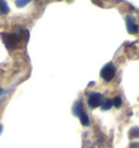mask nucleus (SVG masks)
<instances>
[{
	"mask_svg": "<svg viewBox=\"0 0 139 148\" xmlns=\"http://www.w3.org/2000/svg\"><path fill=\"white\" fill-rule=\"evenodd\" d=\"M126 27H127V31L130 34H137L139 32L138 24L135 22V18L132 14H129L126 18Z\"/></svg>",
	"mask_w": 139,
	"mask_h": 148,
	"instance_id": "4",
	"label": "nucleus"
},
{
	"mask_svg": "<svg viewBox=\"0 0 139 148\" xmlns=\"http://www.w3.org/2000/svg\"><path fill=\"white\" fill-rule=\"evenodd\" d=\"M112 101H113V106L115 107V108H121L122 103H123V101H122V98H121L120 96H116V97H114L113 99H112Z\"/></svg>",
	"mask_w": 139,
	"mask_h": 148,
	"instance_id": "10",
	"label": "nucleus"
},
{
	"mask_svg": "<svg viewBox=\"0 0 139 148\" xmlns=\"http://www.w3.org/2000/svg\"><path fill=\"white\" fill-rule=\"evenodd\" d=\"M78 118H79V120H80V123H82L84 126H87V125L90 124V122H89V118H88L87 113H86L85 111H83V112L80 113V116H79Z\"/></svg>",
	"mask_w": 139,
	"mask_h": 148,
	"instance_id": "6",
	"label": "nucleus"
},
{
	"mask_svg": "<svg viewBox=\"0 0 139 148\" xmlns=\"http://www.w3.org/2000/svg\"><path fill=\"white\" fill-rule=\"evenodd\" d=\"M83 111H84V109H83L82 101H80V100H77V101L75 102L74 106H73V113H74L76 116H79Z\"/></svg>",
	"mask_w": 139,
	"mask_h": 148,
	"instance_id": "5",
	"label": "nucleus"
},
{
	"mask_svg": "<svg viewBox=\"0 0 139 148\" xmlns=\"http://www.w3.org/2000/svg\"><path fill=\"white\" fill-rule=\"evenodd\" d=\"M1 132H2V125L0 124V133H1Z\"/></svg>",
	"mask_w": 139,
	"mask_h": 148,
	"instance_id": "12",
	"label": "nucleus"
},
{
	"mask_svg": "<svg viewBox=\"0 0 139 148\" xmlns=\"http://www.w3.org/2000/svg\"><path fill=\"white\" fill-rule=\"evenodd\" d=\"M116 73V68L115 65L113 64L112 62H109L108 64H106L102 68L101 72H100V76L102 79H104L106 82H110L114 79Z\"/></svg>",
	"mask_w": 139,
	"mask_h": 148,
	"instance_id": "2",
	"label": "nucleus"
},
{
	"mask_svg": "<svg viewBox=\"0 0 139 148\" xmlns=\"http://www.w3.org/2000/svg\"><path fill=\"white\" fill-rule=\"evenodd\" d=\"M129 138H138L139 137V127H133L129 131Z\"/></svg>",
	"mask_w": 139,
	"mask_h": 148,
	"instance_id": "9",
	"label": "nucleus"
},
{
	"mask_svg": "<svg viewBox=\"0 0 139 148\" xmlns=\"http://www.w3.org/2000/svg\"><path fill=\"white\" fill-rule=\"evenodd\" d=\"M9 7L7 5L5 1H0V14L1 15H5V14L9 13Z\"/></svg>",
	"mask_w": 139,
	"mask_h": 148,
	"instance_id": "7",
	"label": "nucleus"
},
{
	"mask_svg": "<svg viewBox=\"0 0 139 148\" xmlns=\"http://www.w3.org/2000/svg\"><path fill=\"white\" fill-rule=\"evenodd\" d=\"M112 106H113V101H112V99H107V100H106V101H103V103L101 105V109L103 111L110 110Z\"/></svg>",
	"mask_w": 139,
	"mask_h": 148,
	"instance_id": "8",
	"label": "nucleus"
},
{
	"mask_svg": "<svg viewBox=\"0 0 139 148\" xmlns=\"http://www.w3.org/2000/svg\"><path fill=\"white\" fill-rule=\"evenodd\" d=\"M31 1L29 0H26V1H15V5H16V7H19V8H23V7H25L26 5H28Z\"/></svg>",
	"mask_w": 139,
	"mask_h": 148,
	"instance_id": "11",
	"label": "nucleus"
},
{
	"mask_svg": "<svg viewBox=\"0 0 139 148\" xmlns=\"http://www.w3.org/2000/svg\"><path fill=\"white\" fill-rule=\"evenodd\" d=\"M1 92H2V89H0V95H1Z\"/></svg>",
	"mask_w": 139,
	"mask_h": 148,
	"instance_id": "13",
	"label": "nucleus"
},
{
	"mask_svg": "<svg viewBox=\"0 0 139 148\" xmlns=\"http://www.w3.org/2000/svg\"><path fill=\"white\" fill-rule=\"evenodd\" d=\"M3 44L9 50L16 49L21 42H27L28 32L27 31H21L18 33H2L1 34Z\"/></svg>",
	"mask_w": 139,
	"mask_h": 148,
	"instance_id": "1",
	"label": "nucleus"
},
{
	"mask_svg": "<svg viewBox=\"0 0 139 148\" xmlns=\"http://www.w3.org/2000/svg\"><path fill=\"white\" fill-rule=\"evenodd\" d=\"M87 102H88V106L91 109L98 108V107H100L103 103V96H102V94H100V92H93L89 95Z\"/></svg>",
	"mask_w": 139,
	"mask_h": 148,
	"instance_id": "3",
	"label": "nucleus"
}]
</instances>
